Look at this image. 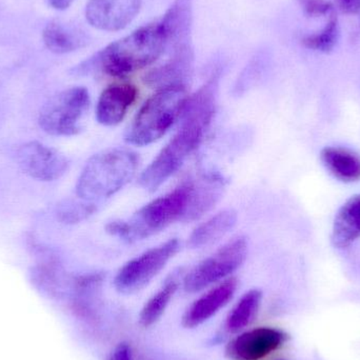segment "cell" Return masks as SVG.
Masks as SVG:
<instances>
[{
	"label": "cell",
	"mask_w": 360,
	"mask_h": 360,
	"mask_svg": "<svg viewBox=\"0 0 360 360\" xmlns=\"http://www.w3.org/2000/svg\"><path fill=\"white\" fill-rule=\"evenodd\" d=\"M218 82L219 73L214 74L188 98L179 131L141 173L139 184L148 192H155L171 179L202 143L215 114Z\"/></svg>",
	"instance_id": "obj_1"
},
{
	"label": "cell",
	"mask_w": 360,
	"mask_h": 360,
	"mask_svg": "<svg viewBox=\"0 0 360 360\" xmlns=\"http://www.w3.org/2000/svg\"><path fill=\"white\" fill-rule=\"evenodd\" d=\"M167 52V40L160 20L143 25L105 46L72 70L77 76L105 74L124 77L153 65Z\"/></svg>",
	"instance_id": "obj_2"
},
{
	"label": "cell",
	"mask_w": 360,
	"mask_h": 360,
	"mask_svg": "<svg viewBox=\"0 0 360 360\" xmlns=\"http://www.w3.org/2000/svg\"><path fill=\"white\" fill-rule=\"evenodd\" d=\"M192 194V180L182 182L164 196L150 201L129 219L113 220L105 226L112 236L129 243L158 234L173 222L184 221Z\"/></svg>",
	"instance_id": "obj_3"
},
{
	"label": "cell",
	"mask_w": 360,
	"mask_h": 360,
	"mask_svg": "<svg viewBox=\"0 0 360 360\" xmlns=\"http://www.w3.org/2000/svg\"><path fill=\"white\" fill-rule=\"evenodd\" d=\"M139 166V155L124 148H114L95 154L78 177L76 196L90 202H101L130 184Z\"/></svg>",
	"instance_id": "obj_4"
},
{
	"label": "cell",
	"mask_w": 360,
	"mask_h": 360,
	"mask_svg": "<svg viewBox=\"0 0 360 360\" xmlns=\"http://www.w3.org/2000/svg\"><path fill=\"white\" fill-rule=\"evenodd\" d=\"M190 95L186 86L158 90L137 112L124 133V141L145 147L160 141L181 118Z\"/></svg>",
	"instance_id": "obj_5"
},
{
	"label": "cell",
	"mask_w": 360,
	"mask_h": 360,
	"mask_svg": "<svg viewBox=\"0 0 360 360\" xmlns=\"http://www.w3.org/2000/svg\"><path fill=\"white\" fill-rule=\"evenodd\" d=\"M90 105V93L86 88L65 89L42 105L38 114V124L52 136H74L84 129Z\"/></svg>",
	"instance_id": "obj_6"
},
{
	"label": "cell",
	"mask_w": 360,
	"mask_h": 360,
	"mask_svg": "<svg viewBox=\"0 0 360 360\" xmlns=\"http://www.w3.org/2000/svg\"><path fill=\"white\" fill-rule=\"evenodd\" d=\"M247 255L245 237L239 236L229 241L186 274L184 281V291L197 293L218 281H224L243 266Z\"/></svg>",
	"instance_id": "obj_7"
},
{
	"label": "cell",
	"mask_w": 360,
	"mask_h": 360,
	"mask_svg": "<svg viewBox=\"0 0 360 360\" xmlns=\"http://www.w3.org/2000/svg\"><path fill=\"white\" fill-rule=\"evenodd\" d=\"M179 239L172 238L133 258L116 274L115 289L122 294L141 291L179 253Z\"/></svg>",
	"instance_id": "obj_8"
},
{
	"label": "cell",
	"mask_w": 360,
	"mask_h": 360,
	"mask_svg": "<svg viewBox=\"0 0 360 360\" xmlns=\"http://www.w3.org/2000/svg\"><path fill=\"white\" fill-rule=\"evenodd\" d=\"M17 162L25 175L40 181L61 179L70 168L65 154L38 141L23 145L17 153Z\"/></svg>",
	"instance_id": "obj_9"
},
{
	"label": "cell",
	"mask_w": 360,
	"mask_h": 360,
	"mask_svg": "<svg viewBox=\"0 0 360 360\" xmlns=\"http://www.w3.org/2000/svg\"><path fill=\"white\" fill-rule=\"evenodd\" d=\"M287 340V334L281 330L256 328L231 340L226 346V355L231 360H262L279 350Z\"/></svg>",
	"instance_id": "obj_10"
},
{
	"label": "cell",
	"mask_w": 360,
	"mask_h": 360,
	"mask_svg": "<svg viewBox=\"0 0 360 360\" xmlns=\"http://www.w3.org/2000/svg\"><path fill=\"white\" fill-rule=\"evenodd\" d=\"M141 6L143 0H89L86 18L101 31H122L134 20Z\"/></svg>",
	"instance_id": "obj_11"
},
{
	"label": "cell",
	"mask_w": 360,
	"mask_h": 360,
	"mask_svg": "<svg viewBox=\"0 0 360 360\" xmlns=\"http://www.w3.org/2000/svg\"><path fill=\"white\" fill-rule=\"evenodd\" d=\"M237 285V279L230 277L203 294L186 311L181 319L182 326L186 329H194L209 321L231 302Z\"/></svg>",
	"instance_id": "obj_12"
},
{
	"label": "cell",
	"mask_w": 360,
	"mask_h": 360,
	"mask_svg": "<svg viewBox=\"0 0 360 360\" xmlns=\"http://www.w3.org/2000/svg\"><path fill=\"white\" fill-rule=\"evenodd\" d=\"M194 57L192 44L172 51L166 63L146 74L143 79L146 84L158 90L168 86H186L192 74Z\"/></svg>",
	"instance_id": "obj_13"
},
{
	"label": "cell",
	"mask_w": 360,
	"mask_h": 360,
	"mask_svg": "<svg viewBox=\"0 0 360 360\" xmlns=\"http://www.w3.org/2000/svg\"><path fill=\"white\" fill-rule=\"evenodd\" d=\"M139 89L129 82L108 86L97 103V122L105 127L120 124L139 98Z\"/></svg>",
	"instance_id": "obj_14"
},
{
	"label": "cell",
	"mask_w": 360,
	"mask_h": 360,
	"mask_svg": "<svg viewBox=\"0 0 360 360\" xmlns=\"http://www.w3.org/2000/svg\"><path fill=\"white\" fill-rule=\"evenodd\" d=\"M167 40V52L192 44L193 8L191 0H176L160 20Z\"/></svg>",
	"instance_id": "obj_15"
},
{
	"label": "cell",
	"mask_w": 360,
	"mask_h": 360,
	"mask_svg": "<svg viewBox=\"0 0 360 360\" xmlns=\"http://www.w3.org/2000/svg\"><path fill=\"white\" fill-rule=\"evenodd\" d=\"M42 40L51 52L68 54L86 48L91 41L88 32L71 21L55 19L42 31Z\"/></svg>",
	"instance_id": "obj_16"
},
{
	"label": "cell",
	"mask_w": 360,
	"mask_h": 360,
	"mask_svg": "<svg viewBox=\"0 0 360 360\" xmlns=\"http://www.w3.org/2000/svg\"><path fill=\"white\" fill-rule=\"evenodd\" d=\"M224 180L217 174H207L192 180L190 207L184 221H195L209 213L221 198Z\"/></svg>",
	"instance_id": "obj_17"
},
{
	"label": "cell",
	"mask_w": 360,
	"mask_h": 360,
	"mask_svg": "<svg viewBox=\"0 0 360 360\" xmlns=\"http://www.w3.org/2000/svg\"><path fill=\"white\" fill-rule=\"evenodd\" d=\"M236 224V212L231 209L224 210L194 229L188 238V247L191 249H202L213 245L230 233Z\"/></svg>",
	"instance_id": "obj_18"
},
{
	"label": "cell",
	"mask_w": 360,
	"mask_h": 360,
	"mask_svg": "<svg viewBox=\"0 0 360 360\" xmlns=\"http://www.w3.org/2000/svg\"><path fill=\"white\" fill-rule=\"evenodd\" d=\"M360 237V196L351 198L338 212L334 224L333 240L347 248Z\"/></svg>",
	"instance_id": "obj_19"
},
{
	"label": "cell",
	"mask_w": 360,
	"mask_h": 360,
	"mask_svg": "<svg viewBox=\"0 0 360 360\" xmlns=\"http://www.w3.org/2000/svg\"><path fill=\"white\" fill-rule=\"evenodd\" d=\"M321 160L336 179L342 181H356L360 179V158L349 150L326 148L321 152Z\"/></svg>",
	"instance_id": "obj_20"
},
{
	"label": "cell",
	"mask_w": 360,
	"mask_h": 360,
	"mask_svg": "<svg viewBox=\"0 0 360 360\" xmlns=\"http://www.w3.org/2000/svg\"><path fill=\"white\" fill-rule=\"evenodd\" d=\"M262 300V291L257 289L250 290L243 294L226 317V331L237 334L249 327L259 312Z\"/></svg>",
	"instance_id": "obj_21"
},
{
	"label": "cell",
	"mask_w": 360,
	"mask_h": 360,
	"mask_svg": "<svg viewBox=\"0 0 360 360\" xmlns=\"http://www.w3.org/2000/svg\"><path fill=\"white\" fill-rule=\"evenodd\" d=\"M177 289H179V281L175 276L170 277L162 285V289L154 294L143 306L139 314V323L141 327L150 328L160 321L172 300L173 296L176 293Z\"/></svg>",
	"instance_id": "obj_22"
},
{
	"label": "cell",
	"mask_w": 360,
	"mask_h": 360,
	"mask_svg": "<svg viewBox=\"0 0 360 360\" xmlns=\"http://www.w3.org/2000/svg\"><path fill=\"white\" fill-rule=\"evenodd\" d=\"M98 203L90 202L77 197V199H65L56 207L59 221L65 224H76L94 215Z\"/></svg>",
	"instance_id": "obj_23"
},
{
	"label": "cell",
	"mask_w": 360,
	"mask_h": 360,
	"mask_svg": "<svg viewBox=\"0 0 360 360\" xmlns=\"http://www.w3.org/2000/svg\"><path fill=\"white\" fill-rule=\"evenodd\" d=\"M338 36H340V25H338V17L334 14L329 17V21L321 32L306 36L302 41L306 48L311 50L329 53L338 44Z\"/></svg>",
	"instance_id": "obj_24"
},
{
	"label": "cell",
	"mask_w": 360,
	"mask_h": 360,
	"mask_svg": "<svg viewBox=\"0 0 360 360\" xmlns=\"http://www.w3.org/2000/svg\"><path fill=\"white\" fill-rule=\"evenodd\" d=\"M300 8L309 17H330L335 14L334 6L328 0H298Z\"/></svg>",
	"instance_id": "obj_25"
},
{
	"label": "cell",
	"mask_w": 360,
	"mask_h": 360,
	"mask_svg": "<svg viewBox=\"0 0 360 360\" xmlns=\"http://www.w3.org/2000/svg\"><path fill=\"white\" fill-rule=\"evenodd\" d=\"M109 360H134L130 345L127 342L118 345L110 355Z\"/></svg>",
	"instance_id": "obj_26"
},
{
	"label": "cell",
	"mask_w": 360,
	"mask_h": 360,
	"mask_svg": "<svg viewBox=\"0 0 360 360\" xmlns=\"http://www.w3.org/2000/svg\"><path fill=\"white\" fill-rule=\"evenodd\" d=\"M338 8L346 14H355L360 10V0H335Z\"/></svg>",
	"instance_id": "obj_27"
},
{
	"label": "cell",
	"mask_w": 360,
	"mask_h": 360,
	"mask_svg": "<svg viewBox=\"0 0 360 360\" xmlns=\"http://www.w3.org/2000/svg\"><path fill=\"white\" fill-rule=\"evenodd\" d=\"M75 0H48V4L57 11H65L73 4Z\"/></svg>",
	"instance_id": "obj_28"
}]
</instances>
